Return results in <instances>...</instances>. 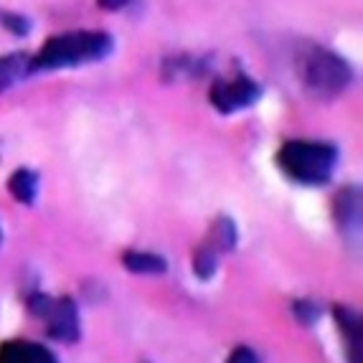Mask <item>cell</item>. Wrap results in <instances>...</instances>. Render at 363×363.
<instances>
[{"mask_svg": "<svg viewBox=\"0 0 363 363\" xmlns=\"http://www.w3.org/2000/svg\"><path fill=\"white\" fill-rule=\"evenodd\" d=\"M112 51V38L97 30H72L43 43L33 59V69L79 67L86 61H99Z\"/></svg>", "mask_w": 363, "mask_h": 363, "instance_id": "1", "label": "cell"}, {"mask_svg": "<svg viewBox=\"0 0 363 363\" xmlns=\"http://www.w3.org/2000/svg\"><path fill=\"white\" fill-rule=\"evenodd\" d=\"M279 168L287 176L305 186H320L333 176L335 147L328 143H310V140H292L277 152Z\"/></svg>", "mask_w": 363, "mask_h": 363, "instance_id": "2", "label": "cell"}, {"mask_svg": "<svg viewBox=\"0 0 363 363\" xmlns=\"http://www.w3.org/2000/svg\"><path fill=\"white\" fill-rule=\"evenodd\" d=\"M300 77H303L305 86L313 91L315 97H335L345 86L351 84V69L340 56L325 49H310L308 54L300 59Z\"/></svg>", "mask_w": 363, "mask_h": 363, "instance_id": "3", "label": "cell"}, {"mask_svg": "<svg viewBox=\"0 0 363 363\" xmlns=\"http://www.w3.org/2000/svg\"><path fill=\"white\" fill-rule=\"evenodd\" d=\"M28 308L33 315L43 318L51 338L67 340V343L79 338V315L74 300H69V297L54 300L49 295H33L28 300Z\"/></svg>", "mask_w": 363, "mask_h": 363, "instance_id": "4", "label": "cell"}, {"mask_svg": "<svg viewBox=\"0 0 363 363\" xmlns=\"http://www.w3.org/2000/svg\"><path fill=\"white\" fill-rule=\"evenodd\" d=\"M208 99H211V104L218 112L231 115V112H239V109L255 104L257 99H259V86L249 77L218 79L216 84L211 86Z\"/></svg>", "mask_w": 363, "mask_h": 363, "instance_id": "5", "label": "cell"}, {"mask_svg": "<svg viewBox=\"0 0 363 363\" xmlns=\"http://www.w3.org/2000/svg\"><path fill=\"white\" fill-rule=\"evenodd\" d=\"M0 363H56V356L30 340H8L0 345Z\"/></svg>", "mask_w": 363, "mask_h": 363, "instance_id": "6", "label": "cell"}, {"mask_svg": "<svg viewBox=\"0 0 363 363\" xmlns=\"http://www.w3.org/2000/svg\"><path fill=\"white\" fill-rule=\"evenodd\" d=\"M335 320H338L340 333H343L345 343H348V353H351V363H361V318L353 313L351 308L338 305L335 308Z\"/></svg>", "mask_w": 363, "mask_h": 363, "instance_id": "7", "label": "cell"}, {"mask_svg": "<svg viewBox=\"0 0 363 363\" xmlns=\"http://www.w3.org/2000/svg\"><path fill=\"white\" fill-rule=\"evenodd\" d=\"M335 218L343 229H351V226L361 224V191L358 188H345L338 194L335 201Z\"/></svg>", "mask_w": 363, "mask_h": 363, "instance_id": "8", "label": "cell"}, {"mask_svg": "<svg viewBox=\"0 0 363 363\" xmlns=\"http://www.w3.org/2000/svg\"><path fill=\"white\" fill-rule=\"evenodd\" d=\"M8 188H11V194L16 196L21 203H33V199H36V191H38V178H36V173H33V170L21 168L11 176Z\"/></svg>", "mask_w": 363, "mask_h": 363, "instance_id": "9", "label": "cell"}, {"mask_svg": "<svg viewBox=\"0 0 363 363\" xmlns=\"http://www.w3.org/2000/svg\"><path fill=\"white\" fill-rule=\"evenodd\" d=\"M125 267L130 272L160 274L165 272V259L157 255H147V252H130V255H125Z\"/></svg>", "mask_w": 363, "mask_h": 363, "instance_id": "10", "label": "cell"}, {"mask_svg": "<svg viewBox=\"0 0 363 363\" xmlns=\"http://www.w3.org/2000/svg\"><path fill=\"white\" fill-rule=\"evenodd\" d=\"M26 69H28V61H26V56H21V54L0 59V91H6L11 84H16V82L26 74Z\"/></svg>", "mask_w": 363, "mask_h": 363, "instance_id": "11", "label": "cell"}, {"mask_svg": "<svg viewBox=\"0 0 363 363\" xmlns=\"http://www.w3.org/2000/svg\"><path fill=\"white\" fill-rule=\"evenodd\" d=\"M194 269L201 279L211 277V274L216 272V249H211L208 244L206 247H201L194 257Z\"/></svg>", "mask_w": 363, "mask_h": 363, "instance_id": "12", "label": "cell"}, {"mask_svg": "<svg viewBox=\"0 0 363 363\" xmlns=\"http://www.w3.org/2000/svg\"><path fill=\"white\" fill-rule=\"evenodd\" d=\"M234 239H236L234 224L226 221V218H221V221L213 224V234H211L213 244H208V247L211 249H229V247H234Z\"/></svg>", "mask_w": 363, "mask_h": 363, "instance_id": "13", "label": "cell"}, {"mask_svg": "<svg viewBox=\"0 0 363 363\" xmlns=\"http://www.w3.org/2000/svg\"><path fill=\"white\" fill-rule=\"evenodd\" d=\"M226 363H259V361H257V353L252 351V348H247V345H239V348H236V351L226 358Z\"/></svg>", "mask_w": 363, "mask_h": 363, "instance_id": "14", "label": "cell"}, {"mask_svg": "<svg viewBox=\"0 0 363 363\" xmlns=\"http://www.w3.org/2000/svg\"><path fill=\"white\" fill-rule=\"evenodd\" d=\"M295 313L303 323H313L315 318H318V310H315L310 303H295Z\"/></svg>", "mask_w": 363, "mask_h": 363, "instance_id": "15", "label": "cell"}, {"mask_svg": "<svg viewBox=\"0 0 363 363\" xmlns=\"http://www.w3.org/2000/svg\"><path fill=\"white\" fill-rule=\"evenodd\" d=\"M97 3L104 8V11H120V8L130 6L133 0H97Z\"/></svg>", "mask_w": 363, "mask_h": 363, "instance_id": "16", "label": "cell"}]
</instances>
